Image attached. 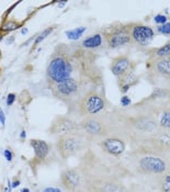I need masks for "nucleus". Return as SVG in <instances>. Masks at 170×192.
I'll list each match as a JSON object with an SVG mask.
<instances>
[{
	"label": "nucleus",
	"instance_id": "obj_1",
	"mask_svg": "<svg viewBox=\"0 0 170 192\" xmlns=\"http://www.w3.org/2000/svg\"><path fill=\"white\" fill-rule=\"evenodd\" d=\"M116 135L135 146L158 130L156 114L148 109L132 104L130 108L115 107L111 111Z\"/></svg>",
	"mask_w": 170,
	"mask_h": 192
},
{
	"label": "nucleus",
	"instance_id": "obj_2",
	"mask_svg": "<svg viewBox=\"0 0 170 192\" xmlns=\"http://www.w3.org/2000/svg\"><path fill=\"white\" fill-rule=\"evenodd\" d=\"M79 130L90 142H99L109 136L116 135L112 114L108 111L97 115L80 119Z\"/></svg>",
	"mask_w": 170,
	"mask_h": 192
},
{
	"label": "nucleus",
	"instance_id": "obj_3",
	"mask_svg": "<svg viewBox=\"0 0 170 192\" xmlns=\"http://www.w3.org/2000/svg\"><path fill=\"white\" fill-rule=\"evenodd\" d=\"M128 158L131 167L140 174L159 177L170 171V160L164 157L136 153L131 150L128 155Z\"/></svg>",
	"mask_w": 170,
	"mask_h": 192
},
{
	"label": "nucleus",
	"instance_id": "obj_4",
	"mask_svg": "<svg viewBox=\"0 0 170 192\" xmlns=\"http://www.w3.org/2000/svg\"><path fill=\"white\" fill-rule=\"evenodd\" d=\"M109 105V101L104 92H102L99 88H92L86 91L71 109L79 117L83 119L103 113L108 110Z\"/></svg>",
	"mask_w": 170,
	"mask_h": 192
},
{
	"label": "nucleus",
	"instance_id": "obj_5",
	"mask_svg": "<svg viewBox=\"0 0 170 192\" xmlns=\"http://www.w3.org/2000/svg\"><path fill=\"white\" fill-rule=\"evenodd\" d=\"M92 88L93 87L81 80L69 78L49 86V90L56 99L64 102L65 104L70 108H73L76 104V102L81 98L82 94Z\"/></svg>",
	"mask_w": 170,
	"mask_h": 192
},
{
	"label": "nucleus",
	"instance_id": "obj_6",
	"mask_svg": "<svg viewBox=\"0 0 170 192\" xmlns=\"http://www.w3.org/2000/svg\"><path fill=\"white\" fill-rule=\"evenodd\" d=\"M82 180L87 192H128L116 176L103 171H91L85 174Z\"/></svg>",
	"mask_w": 170,
	"mask_h": 192
},
{
	"label": "nucleus",
	"instance_id": "obj_7",
	"mask_svg": "<svg viewBox=\"0 0 170 192\" xmlns=\"http://www.w3.org/2000/svg\"><path fill=\"white\" fill-rule=\"evenodd\" d=\"M131 150L136 153L164 157L170 160V131L158 129L145 141L132 146Z\"/></svg>",
	"mask_w": 170,
	"mask_h": 192
},
{
	"label": "nucleus",
	"instance_id": "obj_8",
	"mask_svg": "<svg viewBox=\"0 0 170 192\" xmlns=\"http://www.w3.org/2000/svg\"><path fill=\"white\" fill-rule=\"evenodd\" d=\"M146 80L153 88H170V57L169 58H147L145 64Z\"/></svg>",
	"mask_w": 170,
	"mask_h": 192
},
{
	"label": "nucleus",
	"instance_id": "obj_9",
	"mask_svg": "<svg viewBox=\"0 0 170 192\" xmlns=\"http://www.w3.org/2000/svg\"><path fill=\"white\" fill-rule=\"evenodd\" d=\"M89 144L90 141H88L81 132H78L58 137L56 142V148L61 158L67 159L86 149Z\"/></svg>",
	"mask_w": 170,
	"mask_h": 192
},
{
	"label": "nucleus",
	"instance_id": "obj_10",
	"mask_svg": "<svg viewBox=\"0 0 170 192\" xmlns=\"http://www.w3.org/2000/svg\"><path fill=\"white\" fill-rule=\"evenodd\" d=\"M102 35L104 37V43L108 45V47L112 50L132 43L130 31L126 23L112 24L102 32Z\"/></svg>",
	"mask_w": 170,
	"mask_h": 192
},
{
	"label": "nucleus",
	"instance_id": "obj_11",
	"mask_svg": "<svg viewBox=\"0 0 170 192\" xmlns=\"http://www.w3.org/2000/svg\"><path fill=\"white\" fill-rule=\"evenodd\" d=\"M134 104L142 107V108L148 109L154 113L170 105V88L164 87H155L153 88V91L149 96L143 98L140 101L134 103Z\"/></svg>",
	"mask_w": 170,
	"mask_h": 192
},
{
	"label": "nucleus",
	"instance_id": "obj_12",
	"mask_svg": "<svg viewBox=\"0 0 170 192\" xmlns=\"http://www.w3.org/2000/svg\"><path fill=\"white\" fill-rule=\"evenodd\" d=\"M128 24L132 42L136 43L142 47H147L154 41L156 33L154 29L140 22H131Z\"/></svg>",
	"mask_w": 170,
	"mask_h": 192
},
{
	"label": "nucleus",
	"instance_id": "obj_13",
	"mask_svg": "<svg viewBox=\"0 0 170 192\" xmlns=\"http://www.w3.org/2000/svg\"><path fill=\"white\" fill-rule=\"evenodd\" d=\"M49 134L55 136H65L80 132L79 122H76L68 115H57L53 120L52 124L49 129Z\"/></svg>",
	"mask_w": 170,
	"mask_h": 192
},
{
	"label": "nucleus",
	"instance_id": "obj_14",
	"mask_svg": "<svg viewBox=\"0 0 170 192\" xmlns=\"http://www.w3.org/2000/svg\"><path fill=\"white\" fill-rule=\"evenodd\" d=\"M98 145L104 153L110 156L120 157L125 153L126 150V142L122 137L118 135H112L105 137L98 142Z\"/></svg>",
	"mask_w": 170,
	"mask_h": 192
},
{
	"label": "nucleus",
	"instance_id": "obj_15",
	"mask_svg": "<svg viewBox=\"0 0 170 192\" xmlns=\"http://www.w3.org/2000/svg\"><path fill=\"white\" fill-rule=\"evenodd\" d=\"M137 63L131 59L128 55H118L112 58L110 63V72L116 79L131 70H136Z\"/></svg>",
	"mask_w": 170,
	"mask_h": 192
},
{
	"label": "nucleus",
	"instance_id": "obj_16",
	"mask_svg": "<svg viewBox=\"0 0 170 192\" xmlns=\"http://www.w3.org/2000/svg\"><path fill=\"white\" fill-rule=\"evenodd\" d=\"M61 181L64 188L70 192H77L83 183L82 174L77 168H67L61 171Z\"/></svg>",
	"mask_w": 170,
	"mask_h": 192
},
{
	"label": "nucleus",
	"instance_id": "obj_17",
	"mask_svg": "<svg viewBox=\"0 0 170 192\" xmlns=\"http://www.w3.org/2000/svg\"><path fill=\"white\" fill-rule=\"evenodd\" d=\"M140 77L136 74V70H131L116 79V84H118L120 92L122 94H126L132 87H135L136 85L140 84Z\"/></svg>",
	"mask_w": 170,
	"mask_h": 192
},
{
	"label": "nucleus",
	"instance_id": "obj_18",
	"mask_svg": "<svg viewBox=\"0 0 170 192\" xmlns=\"http://www.w3.org/2000/svg\"><path fill=\"white\" fill-rule=\"evenodd\" d=\"M103 43H104L103 35H102V33L98 32V33L91 34L90 36H87L85 40H82L81 43H80V46L83 50H86V51L91 52L100 48L101 46L103 45Z\"/></svg>",
	"mask_w": 170,
	"mask_h": 192
},
{
	"label": "nucleus",
	"instance_id": "obj_19",
	"mask_svg": "<svg viewBox=\"0 0 170 192\" xmlns=\"http://www.w3.org/2000/svg\"><path fill=\"white\" fill-rule=\"evenodd\" d=\"M30 145L33 148L35 157L39 159H45L51 150V146L49 143H46L45 141H42V139H36V138L31 139Z\"/></svg>",
	"mask_w": 170,
	"mask_h": 192
},
{
	"label": "nucleus",
	"instance_id": "obj_20",
	"mask_svg": "<svg viewBox=\"0 0 170 192\" xmlns=\"http://www.w3.org/2000/svg\"><path fill=\"white\" fill-rule=\"evenodd\" d=\"M146 55L147 58H154V59H158V58H169L170 57V41L166 44L158 47L147 48L146 50Z\"/></svg>",
	"mask_w": 170,
	"mask_h": 192
},
{
	"label": "nucleus",
	"instance_id": "obj_21",
	"mask_svg": "<svg viewBox=\"0 0 170 192\" xmlns=\"http://www.w3.org/2000/svg\"><path fill=\"white\" fill-rule=\"evenodd\" d=\"M158 122V129L170 131V105L165 107L156 112Z\"/></svg>",
	"mask_w": 170,
	"mask_h": 192
},
{
	"label": "nucleus",
	"instance_id": "obj_22",
	"mask_svg": "<svg viewBox=\"0 0 170 192\" xmlns=\"http://www.w3.org/2000/svg\"><path fill=\"white\" fill-rule=\"evenodd\" d=\"M158 179V189L160 192H170V174H161Z\"/></svg>",
	"mask_w": 170,
	"mask_h": 192
},
{
	"label": "nucleus",
	"instance_id": "obj_23",
	"mask_svg": "<svg viewBox=\"0 0 170 192\" xmlns=\"http://www.w3.org/2000/svg\"><path fill=\"white\" fill-rule=\"evenodd\" d=\"M86 30H87L86 27H78L73 29V30L66 31L65 34H66L67 39L70 40V41H77V40H79L81 37L82 34L86 32Z\"/></svg>",
	"mask_w": 170,
	"mask_h": 192
},
{
	"label": "nucleus",
	"instance_id": "obj_24",
	"mask_svg": "<svg viewBox=\"0 0 170 192\" xmlns=\"http://www.w3.org/2000/svg\"><path fill=\"white\" fill-rule=\"evenodd\" d=\"M22 24L21 22L17 21V20H7V21L3 22L1 25H0V32H11V31H14L17 29L21 27Z\"/></svg>",
	"mask_w": 170,
	"mask_h": 192
},
{
	"label": "nucleus",
	"instance_id": "obj_25",
	"mask_svg": "<svg viewBox=\"0 0 170 192\" xmlns=\"http://www.w3.org/2000/svg\"><path fill=\"white\" fill-rule=\"evenodd\" d=\"M55 25H53V27H46L45 30L43 31L42 33H39V35L36 36V39H35V41H34V46H37L39 44V43H42L44 40L47 37V36L49 35V34L52 33L53 31L55 30Z\"/></svg>",
	"mask_w": 170,
	"mask_h": 192
},
{
	"label": "nucleus",
	"instance_id": "obj_26",
	"mask_svg": "<svg viewBox=\"0 0 170 192\" xmlns=\"http://www.w3.org/2000/svg\"><path fill=\"white\" fill-rule=\"evenodd\" d=\"M157 32L159 34H162V35L169 36L170 35V21H168L164 25H158L157 27Z\"/></svg>",
	"mask_w": 170,
	"mask_h": 192
},
{
	"label": "nucleus",
	"instance_id": "obj_27",
	"mask_svg": "<svg viewBox=\"0 0 170 192\" xmlns=\"http://www.w3.org/2000/svg\"><path fill=\"white\" fill-rule=\"evenodd\" d=\"M132 104H133V103H132V100L128 96L123 94V96L121 97V99H120V105H121V108H124V109L130 108Z\"/></svg>",
	"mask_w": 170,
	"mask_h": 192
},
{
	"label": "nucleus",
	"instance_id": "obj_28",
	"mask_svg": "<svg viewBox=\"0 0 170 192\" xmlns=\"http://www.w3.org/2000/svg\"><path fill=\"white\" fill-rule=\"evenodd\" d=\"M154 21H155L156 24L164 25V24H166L168 22V17L166 14H161V13H159V14H156L155 17H154Z\"/></svg>",
	"mask_w": 170,
	"mask_h": 192
},
{
	"label": "nucleus",
	"instance_id": "obj_29",
	"mask_svg": "<svg viewBox=\"0 0 170 192\" xmlns=\"http://www.w3.org/2000/svg\"><path fill=\"white\" fill-rule=\"evenodd\" d=\"M15 99H17V94H15V93H13V92L9 93V94L7 96V100H6L7 105H8V107H11V105L14 103Z\"/></svg>",
	"mask_w": 170,
	"mask_h": 192
},
{
	"label": "nucleus",
	"instance_id": "obj_30",
	"mask_svg": "<svg viewBox=\"0 0 170 192\" xmlns=\"http://www.w3.org/2000/svg\"><path fill=\"white\" fill-rule=\"evenodd\" d=\"M3 156H5V158H6L7 162H12L13 159V153L11 152V149H9V148H6V149L3 150Z\"/></svg>",
	"mask_w": 170,
	"mask_h": 192
},
{
	"label": "nucleus",
	"instance_id": "obj_31",
	"mask_svg": "<svg viewBox=\"0 0 170 192\" xmlns=\"http://www.w3.org/2000/svg\"><path fill=\"white\" fill-rule=\"evenodd\" d=\"M0 123L2 126H5V123H6V113L3 112L1 107H0Z\"/></svg>",
	"mask_w": 170,
	"mask_h": 192
},
{
	"label": "nucleus",
	"instance_id": "obj_32",
	"mask_svg": "<svg viewBox=\"0 0 170 192\" xmlns=\"http://www.w3.org/2000/svg\"><path fill=\"white\" fill-rule=\"evenodd\" d=\"M42 192H61V190L58 188H54V187H49V188H45Z\"/></svg>",
	"mask_w": 170,
	"mask_h": 192
},
{
	"label": "nucleus",
	"instance_id": "obj_33",
	"mask_svg": "<svg viewBox=\"0 0 170 192\" xmlns=\"http://www.w3.org/2000/svg\"><path fill=\"white\" fill-rule=\"evenodd\" d=\"M19 184H20V180L14 178V180H13L12 183H11V188H17V187H19Z\"/></svg>",
	"mask_w": 170,
	"mask_h": 192
},
{
	"label": "nucleus",
	"instance_id": "obj_34",
	"mask_svg": "<svg viewBox=\"0 0 170 192\" xmlns=\"http://www.w3.org/2000/svg\"><path fill=\"white\" fill-rule=\"evenodd\" d=\"M25 137H27V132H25V130H22V131H21V135H20V138H21L22 141H23V139H25Z\"/></svg>",
	"mask_w": 170,
	"mask_h": 192
},
{
	"label": "nucleus",
	"instance_id": "obj_35",
	"mask_svg": "<svg viewBox=\"0 0 170 192\" xmlns=\"http://www.w3.org/2000/svg\"><path fill=\"white\" fill-rule=\"evenodd\" d=\"M13 41H14V36H10V37H8V39H7V44H8V45H10V44H11Z\"/></svg>",
	"mask_w": 170,
	"mask_h": 192
},
{
	"label": "nucleus",
	"instance_id": "obj_36",
	"mask_svg": "<svg viewBox=\"0 0 170 192\" xmlns=\"http://www.w3.org/2000/svg\"><path fill=\"white\" fill-rule=\"evenodd\" d=\"M66 3H67L66 1H59V2H58V7H59V8H63Z\"/></svg>",
	"mask_w": 170,
	"mask_h": 192
},
{
	"label": "nucleus",
	"instance_id": "obj_37",
	"mask_svg": "<svg viewBox=\"0 0 170 192\" xmlns=\"http://www.w3.org/2000/svg\"><path fill=\"white\" fill-rule=\"evenodd\" d=\"M21 192H31V191H30L29 188H23V189L21 190Z\"/></svg>",
	"mask_w": 170,
	"mask_h": 192
},
{
	"label": "nucleus",
	"instance_id": "obj_38",
	"mask_svg": "<svg viewBox=\"0 0 170 192\" xmlns=\"http://www.w3.org/2000/svg\"><path fill=\"white\" fill-rule=\"evenodd\" d=\"M3 37H5V34H3L2 32H0V42L3 40Z\"/></svg>",
	"mask_w": 170,
	"mask_h": 192
},
{
	"label": "nucleus",
	"instance_id": "obj_39",
	"mask_svg": "<svg viewBox=\"0 0 170 192\" xmlns=\"http://www.w3.org/2000/svg\"><path fill=\"white\" fill-rule=\"evenodd\" d=\"M27 29L24 27V29H22V34H27Z\"/></svg>",
	"mask_w": 170,
	"mask_h": 192
},
{
	"label": "nucleus",
	"instance_id": "obj_40",
	"mask_svg": "<svg viewBox=\"0 0 170 192\" xmlns=\"http://www.w3.org/2000/svg\"><path fill=\"white\" fill-rule=\"evenodd\" d=\"M0 58H1V51H0Z\"/></svg>",
	"mask_w": 170,
	"mask_h": 192
},
{
	"label": "nucleus",
	"instance_id": "obj_41",
	"mask_svg": "<svg viewBox=\"0 0 170 192\" xmlns=\"http://www.w3.org/2000/svg\"><path fill=\"white\" fill-rule=\"evenodd\" d=\"M169 174H170V171H169Z\"/></svg>",
	"mask_w": 170,
	"mask_h": 192
}]
</instances>
